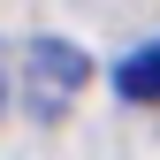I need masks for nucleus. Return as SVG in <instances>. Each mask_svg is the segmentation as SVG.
Here are the masks:
<instances>
[{"mask_svg": "<svg viewBox=\"0 0 160 160\" xmlns=\"http://www.w3.org/2000/svg\"><path fill=\"white\" fill-rule=\"evenodd\" d=\"M84 84H92V53H84V46L46 38V31L23 46V99H31V114H46V122H53V114H69Z\"/></svg>", "mask_w": 160, "mask_h": 160, "instance_id": "obj_1", "label": "nucleus"}, {"mask_svg": "<svg viewBox=\"0 0 160 160\" xmlns=\"http://www.w3.org/2000/svg\"><path fill=\"white\" fill-rule=\"evenodd\" d=\"M114 92L137 99V107H152V99H160V38H152V46H137L130 61L114 69Z\"/></svg>", "mask_w": 160, "mask_h": 160, "instance_id": "obj_2", "label": "nucleus"}, {"mask_svg": "<svg viewBox=\"0 0 160 160\" xmlns=\"http://www.w3.org/2000/svg\"><path fill=\"white\" fill-rule=\"evenodd\" d=\"M0 107H8V84H0Z\"/></svg>", "mask_w": 160, "mask_h": 160, "instance_id": "obj_3", "label": "nucleus"}]
</instances>
